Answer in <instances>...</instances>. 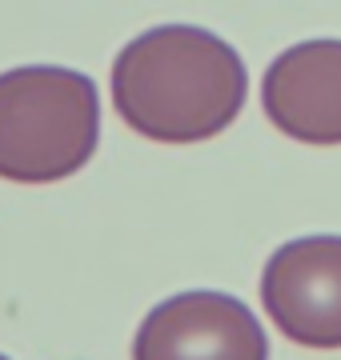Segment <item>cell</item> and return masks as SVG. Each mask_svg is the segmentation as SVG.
<instances>
[{
  "label": "cell",
  "instance_id": "cell-1",
  "mask_svg": "<svg viewBox=\"0 0 341 360\" xmlns=\"http://www.w3.org/2000/svg\"><path fill=\"white\" fill-rule=\"evenodd\" d=\"M108 92L117 116L137 136L201 144L241 116L249 72L241 52L209 28L157 25L117 52Z\"/></svg>",
  "mask_w": 341,
  "mask_h": 360
},
{
  "label": "cell",
  "instance_id": "cell-2",
  "mask_svg": "<svg viewBox=\"0 0 341 360\" xmlns=\"http://www.w3.org/2000/svg\"><path fill=\"white\" fill-rule=\"evenodd\" d=\"M101 96L85 72L25 65L0 72V180L53 184L92 160Z\"/></svg>",
  "mask_w": 341,
  "mask_h": 360
},
{
  "label": "cell",
  "instance_id": "cell-3",
  "mask_svg": "<svg viewBox=\"0 0 341 360\" xmlns=\"http://www.w3.org/2000/svg\"><path fill=\"white\" fill-rule=\"evenodd\" d=\"M261 309L302 348H341V236H293L265 260Z\"/></svg>",
  "mask_w": 341,
  "mask_h": 360
},
{
  "label": "cell",
  "instance_id": "cell-4",
  "mask_svg": "<svg viewBox=\"0 0 341 360\" xmlns=\"http://www.w3.org/2000/svg\"><path fill=\"white\" fill-rule=\"evenodd\" d=\"M132 360H269V333L245 300L193 288L144 312Z\"/></svg>",
  "mask_w": 341,
  "mask_h": 360
},
{
  "label": "cell",
  "instance_id": "cell-5",
  "mask_svg": "<svg viewBox=\"0 0 341 360\" xmlns=\"http://www.w3.org/2000/svg\"><path fill=\"white\" fill-rule=\"evenodd\" d=\"M261 108L277 132L302 144H341V40H302L273 56Z\"/></svg>",
  "mask_w": 341,
  "mask_h": 360
},
{
  "label": "cell",
  "instance_id": "cell-6",
  "mask_svg": "<svg viewBox=\"0 0 341 360\" xmlns=\"http://www.w3.org/2000/svg\"><path fill=\"white\" fill-rule=\"evenodd\" d=\"M0 360H8V356H4V352H0Z\"/></svg>",
  "mask_w": 341,
  "mask_h": 360
}]
</instances>
